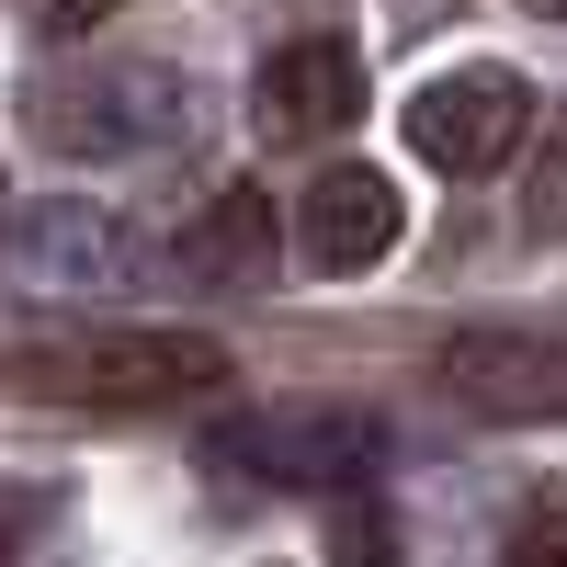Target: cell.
Listing matches in <instances>:
<instances>
[{"mask_svg":"<svg viewBox=\"0 0 567 567\" xmlns=\"http://www.w3.org/2000/svg\"><path fill=\"white\" fill-rule=\"evenodd\" d=\"M534 12H545V23H567V0H534Z\"/></svg>","mask_w":567,"mask_h":567,"instance_id":"9a60e30c","label":"cell"},{"mask_svg":"<svg viewBox=\"0 0 567 567\" xmlns=\"http://www.w3.org/2000/svg\"><path fill=\"white\" fill-rule=\"evenodd\" d=\"M23 114L45 148L69 159H136V148H171L182 114H194V80L159 69V58H114V69H45L23 80Z\"/></svg>","mask_w":567,"mask_h":567,"instance_id":"7a4b0ae2","label":"cell"},{"mask_svg":"<svg viewBox=\"0 0 567 567\" xmlns=\"http://www.w3.org/2000/svg\"><path fill=\"white\" fill-rule=\"evenodd\" d=\"M159 250L136 239V227L114 205H23L12 216V272H23V296H125L136 272H148Z\"/></svg>","mask_w":567,"mask_h":567,"instance_id":"5b68a950","label":"cell"},{"mask_svg":"<svg viewBox=\"0 0 567 567\" xmlns=\"http://www.w3.org/2000/svg\"><path fill=\"white\" fill-rule=\"evenodd\" d=\"M534 227H567V114H556V148L534 171Z\"/></svg>","mask_w":567,"mask_h":567,"instance_id":"4fadbf2b","label":"cell"},{"mask_svg":"<svg viewBox=\"0 0 567 567\" xmlns=\"http://www.w3.org/2000/svg\"><path fill=\"white\" fill-rule=\"evenodd\" d=\"M329 567H398V523L374 488H341V511H329Z\"/></svg>","mask_w":567,"mask_h":567,"instance_id":"30bf717a","label":"cell"},{"mask_svg":"<svg viewBox=\"0 0 567 567\" xmlns=\"http://www.w3.org/2000/svg\"><path fill=\"white\" fill-rule=\"evenodd\" d=\"M432 386L477 420H567V329H454Z\"/></svg>","mask_w":567,"mask_h":567,"instance_id":"8992f818","label":"cell"},{"mask_svg":"<svg viewBox=\"0 0 567 567\" xmlns=\"http://www.w3.org/2000/svg\"><path fill=\"white\" fill-rule=\"evenodd\" d=\"M227 374L239 363L216 329H34L0 352V386L23 409H182Z\"/></svg>","mask_w":567,"mask_h":567,"instance_id":"6da1fadb","label":"cell"},{"mask_svg":"<svg viewBox=\"0 0 567 567\" xmlns=\"http://www.w3.org/2000/svg\"><path fill=\"white\" fill-rule=\"evenodd\" d=\"M511 567H567V477L523 499V523H511Z\"/></svg>","mask_w":567,"mask_h":567,"instance_id":"8fae6325","label":"cell"},{"mask_svg":"<svg viewBox=\"0 0 567 567\" xmlns=\"http://www.w3.org/2000/svg\"><path fill=\"white\" fill-rule=\"evenodd\" d=\"M250 114H261V136H284V148H318V136H341V125L363 114V58H352L341 34H296V45H272Z\"/></svg>","mask_w":567,"mask_h":567,"instance_id":"ba28073f","label":"cell"},{"mask_svg":"<svg viewBox=\"0 0 567 567\" xmlns=\"http://www.w3.org/2000/svg\"><path fill=\"white\" fill-rule=\"evenodd\" d=\"M523 136H534V91L523 69H443V80H420L409 91V148L432 159L443 182H488L499 159H523Z\"/></svg>","mask_w":567,"mask_h":567,"instance_id":"277c9868","label":"cell"},{"mask_svg":"<svg viewBox=\"0 0 567 567\" xmlns=\"http://www.w3.org/2000/svg\"><path fill=\"white\" fill-rule=\"evenodd\" d=\"M125 0H45V34H91V23H114Z\"/></svg>","mask_w":567,"mask_h":567,"instance_id":"5bb4252c","label":"cell"},{"mask_svg":"<svg viewBox=\"0 0 567 567\" xmlns=\"http://www.w3.org/2000/svg\"><path fill=\"white\" fill-rule=\"evenodd\" d=\"M284 239H272V205L250 194V182H227V194L194 205V227L171 239V272H194V284H227V296H250V284H272Z\"/></svg>","mask_w":567,"mask_h":567,"instance_id":"9c48e42d","label":"cell"},{"mask_svg":"<svg viewBox=\"0 0 567 567\" xmlns=\"http://www.w3.org/2000/svg\"><path fill=\"white\" fill-rule=\"evenodd\" d=\"M374 454H386V420H374V409H329V398L239 409V420L205 432L216 477H261V488H363Z\"/></svg>","mask_w":567,"mask_h":567,"instance_id":"3957f363","label":"cell"},{"mask_svg":"<svg viewBox=\"0 0 567 567\" xmlns=\"http://www.w3.org/2000/svg\"><path fill=\"white\" fill-rule=\"evenodd\" d=\"M386 250H398V182L363 171V159H329L296 205V261L341 284V272H374Z\"/></svg>","mask_w":567,"mask_h":567,"instance_id":"52a82bcc","label":"cell"},{"mask_svg":"<svg viewBox=\"0 0 567 567\" xmlns=\"http://www.w3.org/2000/svg\"><path fill=\"white\" fill-rule=\"evenodd\" d=\"M45 523H58V488H23V477H0V567H12Z\"/></svg>","mask_w":567,"mask_h":567,"instance_id":"7c38bea8","label":"cell"}]
</instances>
